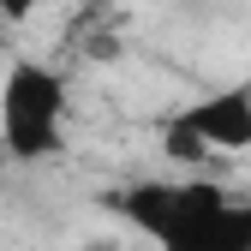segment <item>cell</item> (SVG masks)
<instances>
[{
    "instance_id": "obj_3",
    "label": "cell",
    "mask_w": 251,
    "mask_h": 251,
    "mask_svg": "<svg viewBox=\"0 0 251 251\" xmlns=\"http://www.w3.org/2000/svg\"><path fill=\"white\" fill-rule=\"evenodd\" d=\"M174 114L192 126V138L209 150V162L215 155H245L251 150V78L222 84V90H203L198 102H185Z\"/></svg>"
},
{
    "instance_id": "obj_1",
    "label": "cell",
    "mask_w": 251,
    "mask_h": 251,
    "mask_svg": "<svg viewBox=\"0 0 251 251\" xmlns=\"http://www.w3.org/2000/svg\"><path fill=\"white\" fill-rule=\"evenodd\" d=\"M114 209L155 251H251V198H227L192 174L138 179L114 198Z\"/></svg>"
},
{
    "instance_id": "obj_4",
    "label": "cell",
    "mask_w": 251,
    "mask_h": 251,
    "mask_svg": "<svg viewBox=\"0 0 251 251\" xmlns=\"http://www.w3.org/2000/svg\"><path fill=\"white\" fill-rule=\"evenodd\" d=\"M42 6H48V0H0V18H6V24H30Z\"/></svg>"
},
{
    "instance_id": "obj_2",
    "label": "cell",
    "mask_w": 251,
    "mask_h": 251,
    "mask_svg": "<svg viewBox=\"0 0 251 251\" xmlns=\"http://www.w3.org/2000/svg\"><path fill=\"white\" fill-rule=\"evenodd\" d=\"M0 150L12 162H48L66 150V78L18 54L0 78Z\"/></svg>"
}]
</instances>
